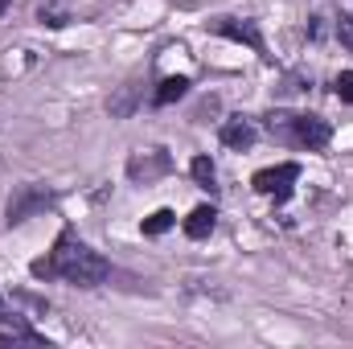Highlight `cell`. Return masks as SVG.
Wrapping results in <instances>:
<instances>
[{
	"mask_svg": "<svg viewBox=\"0 0 353 349\" xmlns=\"http://www.w3.org/2000/svg\"><path fill=\"white\" fill-rule=\"evenodd\" d=\"M214 226H218V210H214V206H197V210L185 218V235H189V239H210Z\"/></svg>",
	"mask_w": 353,
	"mask_h": 349,
	"instance_id": "cell-8",
	"label": "cell"
},
{
	"mask_svg": "<svg viewBox=\"0 0 353 349\" xmlns=\"http://www.w3.org/2000/svg\"><path fill=\"white\" fill-rule=\"evenodd\" d=\"M267 128H271V136L275 140H283V144H296V148H308V152H316V148H325L329 140H333V128H329V119H321V115H271L267 119Z\"/></svg>",
	"mask_w": 353,
	"mask_h": 349,
	"instance_id": "cell-2",
	"label": "cell"
},
{
	"mask_svg": "<svg viewBox=\"0 0 353 349\" xmlns=\"http://www.w3.org/2000/svg\"><path fill=\"white\" fill-rule=\"evenodd\" d=\"M333 90H337V99H341V103H353V70H341V74H337V83H333Z\"/></svg>",
	"mask_w": 353,
	"mask_h": 349,
	"instance_id": "cell-14",
	"label": "cell"
},
{
	"mask_svg": "<svg viewBox=\"0 0 353 349\" xmlns=\"http://www.w3.org/2000/svg\"><path fill=\"white\" fill-rule=\"evenodd\" d=\"M33 275H41V279H66L74 288H94V283H103L111 275V267H107V259L99 251H90L87 243H79L74 235H62L58 247L50 251V259L33 263Z\"/></svg>",
	"mask_w": 353,
	"mask_h": 349,
	"instance_id": "cell-1",
	"label": "cell"
},
{
	"mask_svg": "<svg viewBox=\"0 0 353 349\" xmlns=\"http://www.w3.org/2000/svg\"><path fill=\"white\" fill-rule=\"evenodd\" d=\"M173 169V161H169V152H161V148H152V152H136L132 161H128V177L132 181H157V177H165Z\"/></svg>",
	"mask_w": 353,
	"mask_h": 349,
	"instance_id": "cell-6",
	"label": "cell"
},
{
	"mask_svg": "<svg viewBox=\"0 0 353 349\" xmlns=\"http://www.w3.org/2000/svg\"><path fill=\"white\" fill-rule=\"evenodd\" d=\"M218 37H230V41H243V46H251V50H259L263 54V33H259V25L255 21H239V17H218L214 25H210Z\"/></svg>",
	"mask_w": 353,
	"mask_h": 349,
	"instance_id": "cell-5",
	"label": "cell"
},
{
	"mask_svg": "<svg viewBox=\"0 0 353 349\" xmlns=\"http://www.w3.org/2000/svg\"><path fill=\"white\" fill-rule=\"evenodd\" d=\"M0 308H4V304H0Z\"/></svg>",
	"mask_w": 353,
	"mask_h": 349,
	"instance_id": "cell-16",
	"label": "cell"
},
{
	"mask_svg": "<svg viewBox=\"0 0 353 349\" xmlns=\"http://www.w3.org/2000/svg\"><path fill=\"white\" fill-rule=\"evenodd\" d=\"M189 173H193V181L201 185V189H218V173H214V161L210 157H193V165H189Z\"/></svg>",
	"mask_w": 353,
	"mask_h": 349,
	"instance_id": "cell-11",
	"label": "cell"
},
{
	"mask_svg": "<svg viewBox=\"0 0 353 349\" xmlns=\"http://www.w3.org/2000/svg\"><path fill=\"white\" fill-rule=\"evenodd\" d=\"M255 136H259V132H255V123H251V119H243V115H234V119H226V123H222V144H226V148H251V144H255Z\"/></svg>",
	"mask_w": 353,
	"mask_h": 349,
	"instance_id": "cell-7",
	"label": "cell"
},
{
	"mask_svg": "<svg viewBox=\"0 0 353 349\" xmlns=\"http://www.w3.org/2000/svg\"><path fill=\"white\" fill-rule=\"evenodd\" d=\"M33 206H50V193H37V189H25L17 201H8V222H25V214Z\"/></svg>",
	"mask_w": 353,
	"mask_h": 349,
	"instance_id": "cell-9",
	"label": "cell"
},
{
	"mask_svg": "<svg viewBox=\"0 0 353 349\" xmlns=\"http://www.w3.org/2000/svg\"><path fill=\"white\" fill-rule=\"evenodd\" d=\"M0 346H46V337H41L21 312L0 308Z\"/></svg>",
	"mask_w": 353,
	"mask_h": 349,
	"instance_id": "cell-4",
	"label": "cell"
},
{
	"mask_svg": "<svg viewBox=\"0 0 353 349\" xmlns=\"http://www.w3.org/2000/svg\"><path fill=\"white\" fill-rule=\"evenodd\" d=\"M296 181H300V165H296V161H283V165H275V169H259V173L251 177L255 193L275 197V201H288Z\"/></svg>",
	"mask_w": 353,
	"mask_h": 349,
	"instance_id": "cell-3",
	"label": "cell"
},
{
	"mask_svg": "<svg viewBox=\"0 0 353 349\" xmlns=\"http://www.w3.org/2000/svg\"><path fill=\"white\" fill-rule=\"evenodd\" d=\"M185 90H189V79H185V74H173V79H165V83L157 87L152 103H157V107H169V103H176Z\"/></svg>",
	"mask_w": 353,
	"mask_h": 349,
	"instance_id": "cell-10",
	"label": "cell"
},
{
	"mask_svg": "<svg viewBox=\"0 0 353 349\" xmlns=\"http://www.w3.org/2000/svg\"><path fill=\"white\" fill-rule=\"evenodd\" d=\"M41 21H46V25H66V0L46 4V8H41Z\"/></svg>",
	"mask_w": 353,
	"mask_h": 349,
	"instance_id": "cell-13",
	"label": "cell"
},
{
	"mask_svg": "<svg viewBox=\"0 0 353 349\" xmlns=\"http://www.w3.org/2000/svg\"><path fill=\"white\" fill-rule=\"evenodd\" d=\"M176 214L173 210H157L152 218H144V235H165V230H173Z\"/></svg>",
	"mask_w": 353,
	"mask_h": 349,
	"instance_id": "cell-12",
	"label": "cell"
},
{
	"mask_svg": "<svg viewBox=\"0 0 353 349\" xmlns=\"http://www.w3.org/2000/svg\"><path fill=\"white\" fill-rule=\"evenodd\" d=\"M337 41L353 50V17H337Z\"/></svg>",
	"mask_w": 353,
	"mask_h": 349,
	"instance_id": "cell-15",
	"label": "cell"
}]
</instances>
